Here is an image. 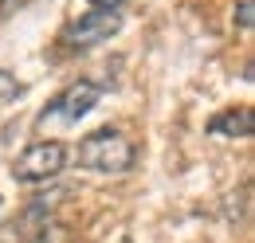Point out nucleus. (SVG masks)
<instances>
[{
  "mask_svg": "<svg viewBox=\"0 0 255 243\" xmlns=\"http://www.w3.org/2000/svg\"><path fill=\"white\" fill-rule=\"evenodd\" d=\"M79 169H87V173H102V177H122L133 169V161H137V149H133V141H129L122 129H114V125H102L95 133H87L83 141H79Z\"/></svg>",
  "mask_w": 255,
  "mask_h": 243,
  "instance_id": "nucleus-1",
  "label": "nucleus"
},
{
  "mask_svg": "<svg viewBox=\"0 0 255 243\" xmlns=\"http://www.w3.org/2000/svg\"><path fill=\"white\" fill-rule=\"evenodd\" d=\"M63 165H67L63 141H32L12 161V181L16 184H47L63 173Z\"/></svg>",
  "mask_w": 255,
  "mask_h": 243,
  "instance_id": "nucleus-2",
  "label": "nucleus"
},
{
  "mask_svg": "<svg viewBox=\"0 0 255 243\" xmlns=\"http://www.w3.org/2000/svg\"><path fill=\"white\" fill-rule=\"evenodd\" d=\"M122 31V12H106V8H87L83 16H75L63 28V43L71 51H87L102 39L118 35Z\"/></svg>",
  "mask_w": 255,
  "mask_h": 243,
  "instance_id": "nucleus-3",
  "label": "nucleus"
},
{
  "mask_svg": "<svg viewBox=\"0 0 255 243\" xmlns=\"http://www.w3.org/2000/svg\"><path fill=\"white\" fill-rule=\"evenodd\" d=\"M98 98H102V87L91 83V79H79V83H71L67 91H59L47 106H43V122L47 118L79 122V118H87V114L98 106Z\"/></svg>",
  "mask_w": 255,
  "mask_h": 243,
  "instance_id": "nucleus-4",
  "label": "nucleus"
},
{
  "mask_svg": "<svg viewBox=\"0 0 255 243\" xmlns=\"http://www.w3.org/2000/svg\"><path fill=\"white\" fill-rule=\"evenodd\" d=\"M252 106H232V110H220L216 118H208V133H216V137H252Z\"/></svg>",
  "mask_w": 255,
  "mask_h": 243,
  "instance_id": "nucleus-5",
  "label": "nucleus"
},
{
  "mask_svg": "<svg viewBox=\"0 0 255 243\" xmlns=\"http://www.w3.org/2000/svg\"><path fill=\"white\" fill-rule=\"evenodd\" d=\"M28 243H71V228L59 220H47L43 228H35V236Z\"/></svg>",
  "mask_w": 255,
  "mask_h": 243,
  "instance_id": "nucleus-6",
  "label": "nucleus"
},
{
  "mask_svg": "<svg viewBox=\"0 0 255 243\" xmlns=\"http://www.w3.org/2000/svg\"><path fill=\"white\" fill-rule=\"evenodd\" d=\"M24 87L16 83V75L12 71H0V102H12V98H20Z\"/></svg>",
  "mask_w": 255,
  "mask_h": 243,
  "instance_id": "nucleus-7",
  "label": "nucleus"
},
{
  "mask_svg": "<svg viewBox=\"0 0 255 243\" xmlns=\"http://www.w3.org/2000/svg\"><path fill=\"white\" fill-rule=\"evenodd\" d=\"M252 12H255V4H252V0H240V4H236V24H240L244 31H252V24H255V16H252Z\"/></svg>",
  "mask_w": 255,
  "mask_h": 243,
  "instance_id": "nucleus-8",
  "label": "nucleus"
},
{
  "mask_svg": "<svg viewBox=\"0 0 255 243\" xmlns=\"http://www.w3.org/2000/svg\"><path fill=\"white\" fill-rule=\"evenodd\" d=\"M91 8H106V12H122V4L126 0H87Z\"/></svg>",
  "mask_w": 255,
  "mask_h": 243,
  "instance_id": "nucleus-9",
  "label": "nucleus"
}]
</instances>
